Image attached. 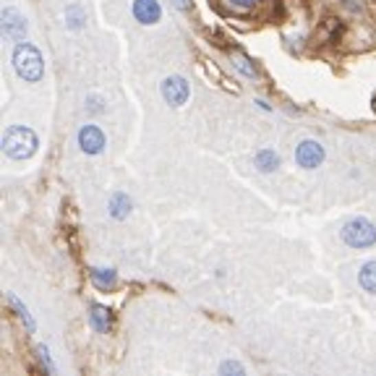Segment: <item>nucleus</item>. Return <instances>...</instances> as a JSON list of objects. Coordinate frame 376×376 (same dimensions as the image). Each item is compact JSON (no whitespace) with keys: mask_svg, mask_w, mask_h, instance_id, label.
I'll return each mask as SVG.
<instances>
[{"mask_svg":"<svg viewBox=\"0 0 376 376\" xmlns=\"http://www.w3.org/2000/svg\"><path fill=\"white\" fill-rule=\"evenodd\" d=\"M230 5H235V8H243V11H248V8H254L256 5V0H228Z\"/></svg>","mask_w":376,"mask_h":376,"instance_id":"obj_20","label":"nucleus"},{"mask_svg":"<svg viewBox=\"0 0 376 376\" xmlns=\"http://www.w3.org/2000/svg\"><path fill=\"white\" fill-rule=\"evenodd\" d=\"M65 21L71 29H81V21H84V16H81V8L78 5H71L68 11H65Z\"/></svg>","mask_w":376,"mask_h":376,"instance_id":"obj_16","label":"nucleus"},{"mask_svg":"<svg viewBox=\"0 0 376 376\" xmlns=\"http://www.w3.org/2000/svg\"><path fill=\"white\" fill-rule=\"evenodd\" d=\"M104 144H107V139H104V133L100 126H91V123L81 126V131H78V146H81L84 155H91V157L102 155Z\"/></svg>","mask_w":376,"mask_h":376,"instance_id":"obj_6","label":"nucleus"},{"mask_svg":"<svg viewBox=\"0 0 376 376\" xmlns=\"http://www.w3.org/2000/svg\"><path fill=\"white\" fill-rule=\"evenodd\" d=\"M89 322L97 332H110V327H113V316H110V311H107L104 306H91Z\"/></svg>","mask_w":376,"mask_h":376,"instance_id":"obj_13","label":"nucleus"},{"mask_svg":"<svg viewBox=\"0 0 376 376\" xmlns=\"http://www.w3.org/2000/svg\"><path fill=\"white\" fill-rule=\"evenodd\" d=\"M173 5H175L178 11H188V8H191V0H173Z\"/></svg>","mask_w":376,"mask_h":376,"instance_id":"obj_21","label":"nucleus"},{"mask_svg":"<svg viewBox=\"0 0 376 376\" xmlns=\"http://www.w3.org/2000/svg\"><path fill=\"white\" fill-rule=\"evenodd\" d=\"M230 58H233V65H235V68H238V71H241V74H246L248 78H254V76H256V68L251 65V60H248L246 55H241V52H233Z\"/></svg>","mask_w":376,"mask_h":376,"instance_id":"obj_15","label":"nucleus"},{"mask_svg":"<svg viewBox=\"0 0 376 376\" xmlns=\"http://www.w3.org/2000/svg\"><path fill=\"white\" fill-rule=\"evenodd\" d=\"M26 19L16 11L13 5L3 8V37L11 39V42H21L26 37Z\"/></svg>","mask_w":376,"mask_h":376,"instance_id":"obj_7","label":"nucleus"},{"mask_svg":"<svg viewBox=\"0 0 376 376\" xmlns=\"http://www.w3.org/2000/svg\"><path fill=\"white\" fill-rule=\"evenodd\" d=\"M39 139L37 133L26 126H11L3 133V152L11 157V159H29V157L37 152Z\"/></svg>","mask_w":376,"mask_h":376,"instance_id":"obj_2","label":"nucleus"},{"mask_svg":"<svg viewBox=\"0 0 376 376\" xmlns=\"http://www.w3.org/2000/svg\"><path fill=\"white\" fill-rule=\"evenodd\" d=\"M131 11H133V19L144 26H152L162 19V5L157 0H133Z\"/></svg>","mask_w":376,"mask_h":376,"instance_id":"obj_8","label":"nucleus"},{"mask_svg":"<svg viewBox=\"0 0 376 376\" xmlns=\"http://www.w3.org/2000/svg\"><path fill=\"white\" fill-rule=\"evenodd\" d=\"M254 162H256V168L261 173H274V170L280 168V155L274 149H259L256 157H254Z\"/></svg>","mask_w":376,"mask_h":376,"instance_id":"obj_11","label":"nucleus"},{"mask_svg":"<svg viewBox=\"0 0 376 376\" xmlns=\"http://www.w3.org/2000/svg\"><path fill=\"white\" fill-rule=\"evenodd\" d=\"M220 374H238V376H243V374H246V368L238 364V361H225V364L220 366Z\"/></svg>","mask_w":376,"mask_h":376,"instance_id":"obj_17","label":"nucleus"},{"mask_svg":"<svg viewBox=\"0 0 376 376\" xmlns=\"http://www.w3.org/2000/svg\"><path fill=\"white\" fill-rule=\"evenodd\" d=\"M11 63H13L16 76L21 78V81H26V84H37V81L45 78V58H42L37 45H32V42H26V39L16 42Z\"/></svg>","mask_w":376,"mask_h":376,"instance_id":"obj_1","label":"nucleus"},{"mask_svg":"<svg viewBox=\"0 0 376 376\" xmlns=\"http://www.w3.org/2000/svg\"><path fill=\"white\" fill-rule=\"evenodd\" d=\"M107 207H110V217H113V220H126V217L131 214L133 201H131L123 191H118V194L110 196V204H107Z\"/></svg>","mask_w":376,"mask_h":376,"instance_id":"obj_9","label":"nucleus"},{"mask_svg":"<svg viewBox=\"0 0 376 376\" xmlns=\"http://www.w3.org/2000/svg\"><path fill=\"white\" fill-rule=\"evenodd\" d=\"M37 355H39V361H42V366L52 374L55 366H52V361H50V351H47V345H37Z\"/></svg>","mask_w":376,"mask_h":376,"instance_id":"obj_18","label":"nucleus"},{"mask_svg":"<svg viewBox=\"0 0 376 376\" xmlns=\"http://www.w3.org/2000/svg\"><path fill=\"white\" fill-rule=\"evenodd\" d=\"M340 238L351 248H371L376 243V225L366 217H353L342 225Z\"/></svg>","mask_w":376,"mask_h":376,"instance_id":"obj_3","label":"nucleus"},{"mask_svg":"<svg viewBox=\"0 0 376 376\" xmlns=\"http://www.w3.org/2000/svg\"><path fill=\"white\" fill-rule=\"evenodd\" d=\"M91 283L100 287V290H113V287L118 285V274H115V269L94 267V269H91Z\"/></svg>","mask_w":376,"mask_h":376,"instance_id":"obj_10","label":"nucleus"},{"mask_svg":"<svg viewBox=\"0 0 376 376\" xmlns=\"http://www.w3.org/2000/svg\"><path fill=\"white\" fill-rule=\"evenodd\" d=\"M324 146L319 142H313V139H306V142H300L296 146V162L303 170H316L324 162Z\"/></svg>","mask_w":376,"mask_h":376,"instance_id":"obj_5","label":"nucleus"},{"mask_svg":"<svg viewBox=\"0 0 376 376\" xmlns=\"http://www.w3.org/2000/svg\"><path fill=\"white\" fill-rule=\"evenodd\" d=\"M159 94L173 107H183V104L188 102V97H191V84L183 76H168L159 84Z\"/></svg>","mask_w":376,"mask_h":376,"instance_id":"obj_4","label":"nucleus"},{"mask_svg":"<svg viewBox=\"0 0 376 376\" xmlns=\"http://www.w3.org/2000/svg\"><path fill=\"white\" fill-rule=\"evenodd\" d=\"M87 107H89V113H102V100H100V97H89V100H87Z\"/></svg>","mask_w":376,"mask_h":376,"instance_id":"obj_19","label":"nucleus"},{"mask_svg":"<svg viewBox=\"0 0 376 376\" xmlns=\"http://www.w3.org/2000/svg\"><path fill=\"white\" fill-rule=\"evenodd\" d=\"M8 306H11L13 311H16V316H19V322L26 327V332H34V319L29 316V311H26V306H21V300L16 298V296H8Z\"/></svg>","mask_w":376,"mask_h":376,"instance_id":"obj_14","label":"nucleus"},{"mask_svg":"<svg viewBox=\"0 0 376 376\" xmlns=\"http://www.w3.org/2000/svg\"><path fill=\"white\" fill-rule=\"evenodd\" d=\"M358 283H361V287H364L366 293L376 296V259L366 261L364 267H361V272H358Z\"/></svg>","mask_w":376,"mask_h":376,"instance_id":"obj_12","label":"nucleus"}]
</instances>
